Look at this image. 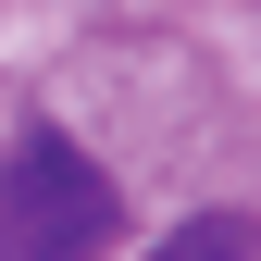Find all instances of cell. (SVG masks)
<instances>
[{"label":"cell","mask_w":261,"mask_h":261,"mask_svg":"<svg viewBox=\"0 0 261 261\" xmlns=\"http://www.w3.org/2000/svg\"><path fill=\"white\" fill-rule=\"evenodd\" d=\"M112 224H124L112 174L62 137V124H25V137L0 149V261H100Z\"/></svg>","instance_id":"1"},{"label":"cell","mask_w":261,"mask_h":261,"mask_svg":"<svg viewBox=\"0 0 261 261\" xmlns=\"http://www.w3.org/2000/svg\"><path fill=\"white\" fill-rule=\"evenodd\" d=\"M149 261H261V237H249V224H237V212H187V224H174V237H162V249H149Z\"/></svg>","instance_id":"2"}]
</instances>
